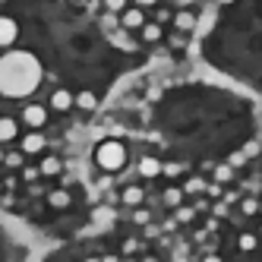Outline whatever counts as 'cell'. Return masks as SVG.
<instances>
[{"label":"cell","mask_w":262,"mask_h":262,"mask_svg":"<svg viewBox=\"0 0 262 262\" xmlns=\"http://www.w3.org/2000/svg\"><path fill=\"white\" fill-rule=\"evenodd\" d=\"M41 82V63L32 51H7L0 57V92L7 98H26Z\"/></svg>","instance_id":"6da1fadb"},{"label":"cell","mask_w":262,"mask_h":262,"mask_svg":"<svg viewBox=\"0 0 262 262\" xmlns=\"http://www.w3.org/2000/svg\"><path fill=\"white\" fill-rule=\"evenodd\" d=\"M95 161H98L101 171H120L123 161H126V148L117 139H107L95 148Z\"/></svg>","instance_id":"7a4b0ae2"},{"label":"cell","mask_w":262,"mask_h":262,"mask_svg":"<svg viewBox=\"0 0 262 262\" xmlns=\"http://www.w3.org/2000/svg\"><path fill=\"white\" fill-rule=\"evenodd\" d=\"M45 120H48V111L41 104H26V111H23V123L26 126L38 129V126H45Z\"/></svg>","instance_id":"3957f363"},{"label":"cell","mask_w":262,"mask_h":262,"mask_svg":"<svg viewBox=\"0 0 262 262\" xmlns=\"http://www.w3.org/2000/svg\"><path fill=\"white\" fill-rule=\"evenodd\" d=\"M16 35H19L16 23L10 19V16H4V19H0V45H4V48H10V45L16 41Z\"/></svg>","instance_id":"277c9868"},{"label":"cell","mask_w":262,"mask_h":262,"mask_svg":"<svg viewBox=\"0 0 262 262\" xmlns=\"http://www.w3.org/2000/svg\"><path fill=\"white\" fill-rule=\"evenodd\" d=\"M120 26H123V29H142V26H145L142 10H123V13H120Z\"/></svg>","instance_id":"5b68a950"},{"label":"cell","mask_w":262,"mask_h":262,"mask_svg":"<svg viewBox=\"0 0 262 262\" xmlns=\"http://www.w3.org/2000/svg\"><path fill=\"white\" fill-rule=\"evenodd\" d=\"M73 104H76V98H73L67 89H57V92L51 95V107H54V111H70Z\"/></svg>","instance_id":"8992f818"},{"label":"cell","mask_w":262,"mask_h":262,"mask_svg":"<svg viewBox=\"0 0 262 262\" xmlns=\"http://www.w3.org/2000/svg\"><path fill=\"white\" fill-rule=\"evenodd\" d=\"M139 174H142V177H158V174H164V164H161L158 158L148 155V158L139 161Z\"/></svg>","instance_id":"52a82bcc"},{"label":"cell","mask_w":262,"mask_h":262,"mask_svg":"<svg viewBox=\"0 0 262 262\" xmlns=\"http://www.w3.org/2000/svg\"><path fill=\"white\" fill-rule=\"evenodd\" d=\"M41 148H45V136H41V133L23 136V152H26V155H35V152H41Z\"/></svg>","instance_id":"ba28073f"},{"label":"cell","mask_w":262,"mask_h":262,"mask_svg":"<svg viewBox=\"0 0 262 262\" xmlns=\"http://www.w3.org/2000/svg\"><path fill=\"white\" fill-rule=\"evenodd\" d=\"M174 26H177L180 32H193V29H196V16H193L190 10H180V13H174Z\"/></svg>","instance_id":"9c48e42d"},{"label":"cell","mask_w":262,"mask_h":262,"mask_svg":"<svg viewBox=\"0 0 262 262\" xmlns=\"http://www.w3.org/2000/svg\"><path fill=\"white\" fill-rule=\"evenodd\" d=\"M60 171H63V164H60V158H54V155H48V158L41 161V174L54 177V174H60Z\"/></svg>","instance_id":"30bf717a"},{"label":"cell","mask_w":262,"mask_h":262,"mask_svg":"<svg viewBox=\"0 0 262 262\" xmlns=\"http://www.w3.org/2000/svg\"><path fill=\"white\" fill-rule=\"evenodd\" d=\"M0 139H4V142L16 139V120H13V117H4V120H0Z\"/></svg>","instance_id":"8fae6325"},{"label":"cell","mask_w":262,"mask_h":262,"mask_svg":"<svg viewBox=\"0 0 262 262\" xmlns=\"http://www.w3.org/2000/svg\"><path fill=\"white\" fill-rule=\"evenodd\" d=\"M48 202L54 205V209H67V205H70V193L67 190H54V193H48Z\"/></svg>","instance_id":"7c38bea8"},{"label":"cell","mask_w":262,"mask_h":262,"mask_svg":"<svg viewBox=\"0 0 262 262\" xmlns=\"http://www.w3.org/2000/svg\"><path fill=\"white\" fill-rule=\"evenodd\" d=\"M142 196H145V193L139 190V186H126V190H123V202H126V205H139Z\"/></svg>","instance_id":"4fadbf2b"},{"label":"cell","mask_w":262,"mask_h":262,"mask_svg":"<svg viewBox=\"0 0 262 262\" xmlns=\"http://www.w3.org/2000/svg\"><path fill=\"white\" fill-rule=\"evenodd\" d=\"M142 38H145V41H158V38H161V26H158V23H145V26H142Z\"/></svg>","instance_id":"5bb4252c"},{"label":"cell","mask_w":262,"mask_h":262,"mask_svg":"<svg viewBox=\"0 0 262 262\" xmlns=\"http://www.w3.org/2000/svg\"><path fill=\"white\" fill-rule=\"evenodd\" d=\"M76 104H79L82 111H92L98 101H95V95H92V92H79V95H76Z\"/></svg>","instance_id":"9a60e30c"},{"label":"cell","mask_w":262,"mask_h":262,"mask_svg":"<svg viewBox=\"0 0 262 262\" xmlns=\"http://www.w3.org/2000/svg\"><path fill=\"white\" fill-rule=\"evenodd\" d=\"M231 174H234V164H231V161H228V164H218V167H215V180H218V183L231 180Z\"/></svg>","instance_id":"2e32d148"},{"label":"cell","mask_w":262,"mask_h":262,"mask_svg":"<svg viewBox=\"0 0 262 262\" xmlns=\"http://www.w3.org/2000/svg\"><path fill=\"white\" fill-rule=\"evenodd\" d=\"M180 199H183V190H177V186L164 190V202H167V205H180Z\"/></svg>","instance_id":"e0dca14e"},{"label":"cell","mask_w":262,"mask_h":262,"mask_svg":"<svg viewBox=\"0 0 262 262\" xmlns=\"http://www.w3.org/2000/svg\"><path fill=\"white\" fill-rule=\"evenodd\" d=\"M186 193H202V190H209L205 186V180H199V177H193V180H186V186H183Z\"/></svg>","instance_id":"ac0fdd59"},{"label":"cell","mask_w":262,"mask_h":262,"mask_svg":"<svg viewBox=\"0 0 262 262\" xmlns=\"http://www.w3.org/2000/svg\"><path fill=\"white\" fill-rule=\"evenodd\" d=\"M259 209H262V205H259L256 199H243V202H240V212H243V215H256Z\"/></svg>","instance_id":"d6986e66"},{"label":"cell","mask_w":262,"mask_h":262,"mask_svg":"<svg viewBox=\"0 0 262 262\" xmlns=\"http://www.w3.org/2000/svg\"><path fill=\"white\" fill-rule=\"evenodd\" d=\"M240 250H243V253L256 250V237H253V234H240Z\"/></svg>","instance_id":"ffe728a7"},{"label":"cell","mask_w":262,"mask_h":262,"mask_svg":"<svg viewBox=\"0 0 262 262\" xmlns=\"http://www.w3.org/2000/svg\"><path fill=\"white\" fill-rule=\"evenodd\" d=\"M104 7H107L111 13H123V10H126V0H104Z\"/></svg>","instance_id":"44dd1931"},{"label":"cell","mask_w":262,"mask_h":262,"mask_svg":"<svg viewBox=\"0 0 262 262\" xmlns=\"http://www.w3.org/2000/svg\"><path fill=\"white\" fill-rule=\"evenodd\" d=\"M23 155H26V152H10V155L4 158V161H7V167H19V164H23Z\"/></svg>","instance_id":"7402d4cb"},{"label":"cell","mask_w":262,"mask_h":262,"mask_svg":"<svg viewBox=\"0 0 262 262\" xmlns=\"http://www.w3.org/2000/svg\"><path fill=\"white\" fill-rule=\"evenodd\" d=\"M228 161H231L234 167H243V164H247V152H234V155H231Z\"/></svg>","instance_id":"603a6c76"},{"label":"cell","mask_w":262,"mask_h":262,"mask_svg":"<svg viewBox=\"0 0 262 262\" xmlns=\"http://www.w3.org/2000/svg\"><path fill=\"white\" fill-rule=\"evenodd\" d=\"M41 174V167H23V180H35Z\"/></svg>","instance_id":"cb8c5ba5"},{"label":"cell","mask_w":262,"mask_h":262,"mask_svg":"<svg viewBox=\"0 0 262 262\" xmlns=\"http://www.w3.org/2000/svg\"><path fill=\"white\" fill-rule=\"evenodd\" d=\"M180 171H183V164H164V174L167 177H177Z\"/></svg>","instance_id":"d4e9b609"},{"label":"cell","mask_w":262,"mask_h":262,"mask_svg":"<svg viewBox=\"0 0 262 262\" xmlns=\"http://www.w3.org/2000/svg\"><path fill=\"white\" fill-rule=\"evenodd\" d=\"M101 23H104V29H114V26H117V19H114V13H111V10L104 13V19H101Z\"/></svg>","instance_id":"484cf974"},{"label":"cell","mask_w":262,"mask_h":262,"mask_svg":"<svg viewBox=\"0 0 262 262\" xmlns=\"http://www.w3.org/2000/svg\"><path fill=\"white\" fill-rule=\"evenodd\" d=\"M193 218V209H177V221H190Z\"/></svg>","instance_id":"4316f807"},{"label":"cell","mask_w":262,"mask_h":262,"mask_svg":"<svg viewBox=\"0 0 262 262\" xmlns=\"http://www.w3.org/2000/svg\"><path fill=\"white\" fill-rule=\"evenodd\" d=\"M133 221H136V224H148V212H136Z\"/></svg>","instance_id":"83f0119b"},{"label":"cell","mask_w":262,"mask_h":262,"mask_svg":"<svg viewBox=\"0 0 262 262\" xmlns=\"http://www.w3.org/2000/svg\"><path fill=\"white\" fill-rule=\"evenodd\" d=\"M171 45H174V48H183V45H186V38H183V35H174Z\"/></svg>","instance_id":"f1b7e54d"},{"label":"cell","mask_w":262,"mask_h":262,"mask_svg":"<svg viewBox=\"0 0 262 262\" xmlns=\"http://www.w3.org/2000/svg\"><path fill=\"white\" fill-rule=\"evenodd\" d=\"M139 7H152V4H158V0H136Z\"/></svg>","instance_id":"f546056e"},{"label":"cell","mask_w":262,"mask_h":262,"mask_svg":"<svg viewBox=\"0 0 262 262\" xmlns=\"http://www.w3.org/2000/svg\"><path fill=\"white\" fill-rule=\"evenodd\" d=\"M174 4H177V7H190V4H193V0H174Z\"/></svg>","instance_id":"4dcf8cb0"},{"label":"cell","mask_w":262,"mask_h":262,"mask_svg":"<svg viewBox=\"0 0 262 262\" xmlns=\"http://www.w3.org/2000/svg\"><path fill=\"white\" fill-rule=\"evenodd\" d=\"M218 4H234V0H218Z\"/></svg>","instance_id":"1f68e13d"}]
</instances>
